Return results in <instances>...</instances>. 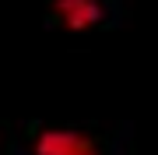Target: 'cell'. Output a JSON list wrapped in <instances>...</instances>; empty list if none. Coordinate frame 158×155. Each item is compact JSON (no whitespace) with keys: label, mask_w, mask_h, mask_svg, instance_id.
I'll return each mask as SVG.
<instances>
[{"label":"cell","mask_w":158,"mask_h":155,"mask_svg":"<svg viewBox=\"0 0 158 155\" xmlns=\"http://www.w3.org/2000/svg\"><path fill=\"white\" fill-rule=\"evenodd\" d=\"M53 14L67 32H91L106 18L102 0H53Z\"/></svg>","instance_id":"cell-2"},{"label":"cell","mask_w":158,"mask_h":155,"mask_svg":"<svg viewBox=\"0 0 158 155\" xmlns=\"http://www.w3.org/2000/svg\"><path fill=\"white\" fill-rule=\"evenodd\" d=\"M32 152L35 155H102L95 138H88L81 131H70V127H46V131H39L32 141Z\"/></svg>","instance_id":"cell-1"}]
</instances>
